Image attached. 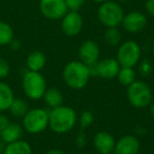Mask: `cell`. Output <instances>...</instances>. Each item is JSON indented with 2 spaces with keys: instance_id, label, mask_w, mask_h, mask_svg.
<instances>
[{
  "instance_id": "1",
  "label": "cell",
  "mask_w": 154,
  "mask_h": 154,
  "mask_svg": "<svg viewBox=\"0 0 154 154\" xmlns=\"http://www.w3.org/2000/svg\"><path fill=\"white\" fill-rule=\"evenodd\" d=\"M77 114L74 109L66 106H59L49 111V127L57 134L68 133L74 128Z\"/></svg>"
},
{
  "instance_id": "2",
  "label": "cell",
  "mask_w": 154,
  "mask_h": 154,
  "mask_svg": "<svg viewBox=\"0 0 154 154\" xmlns=\"http://www.w3.org/2000/svg\"><path fill=\"white\" fill-rule=\"evenodd\" d=\"M91 77L89 66L82 61L68 62L62 71V78L66 86L74 90H80L88 85Z\"/></svg>"
},
{
  "instance_id": "3",
  "label": "cell",
  "mask_w": 154,
  "mask_h": 154,
  "mask_svg": "<svg viewBox=\"0 0 154 154\" xmlns=\"http://www.w3.org/2000/svg\"><path fill=\"white\" fill-rule=\"evenodd\" d=\"M22 90L28 98L39 100L47 91V82L40 72L28 70L22 76Z\"/></svg>"
},
{
  "instance_id": "4",
  "label": "cell",
  "mask_w": 154,
  "mask_h": 154,
  "mask_svg": "<svg viewBox=\"0 0 154 154\" xmlns=\"http://www.w3.org/2000/svg\"><path fill=\"white\" fill-rule=\"evenodd\" d=\"M49 127V112L41 108L29 110L22 117V128L30 134H39Z\"/></svg>"
},
{
  "instance_id": "5",
  "label": "cell",
  "mask_w": 154,
  "mask_h": 154,
  "mask_svg": "<svg viewBox=\"0 0 154 154\" xmlns=\"http://www.w3.org/2000/svg\"><path fill=\"white\" fill-rule=\"evenodd\" d=\"M124 11L118 2L107 0L100 5L97 11L98 20L107 28H117L124 19Z\"/></svg>"
},
{
  "instance_id": "6",
  "label": "cell",
  "mask_w": 154,
  "mask_h": 154,
  "mask_svg": "<svg viewBox=\"0 0 154 154\" xmlns=\"http://www.w3.org/2000/svg\"><path fill=\"white\" fill-rule=\"evenodd\" d=\"M127 98L133 107L143 109L151 105L152 91L145 82L135 80L127 88Z\"/></svg>"
},
{
  "instance_id": "7",
  "label": "cell",
  "mask_w": 154,
  "mask_h": 154,
  "mask_svg": "<svg viewBox=\"0 0 154 154\" xmlns=\"http://www.w3.org/2000/svg\"><path fill=\"white\" fill-rule=\"evenodd\" d=\"M141 51L138 43L133 40H128L122 43L117 50L116 60L120 66H136L140 60Z\"/></svg>"
},
{
  "instance_id": "8",
  "label": "cell",
  "mask_w": 154,
  "mask_h": 154,
  "mask_svg": "<svg viewBox=\"0 0 154 154\" xmlns=\"http://www.w3.org/2000/svg\"><path fill=\"white\" fill-rule=\"evenodd\" d=\"M39 10L45 18L51 20L61 19L69 11L64 0H40Z\"/></svg>"
},
{
  "instance_id": "9",
  "label": "cell",
  "mask_w": 154,
  "mask_h": 154,
  "mask_svg": "<svg viewBox=\"0 0 154 154\" xmlns=\"http://www.w3.org/2000/svg\"><path fill=\"white\" fill-rule=\"evenodd\" d=\"M84 26V20L79 12L68 11V13L61 18V30L64 35L74 37L80 33Z\"/></svg>"
},
{
  "instance_id": "10",
  "label": "cell",
  "mask_w": 154,
  "mask_h": 154,
  "mask_svg": "<svg viewBox=\"0 0 154 154\" xmlns=\"http://www.w3.org/2000/svg\"><path fill=\"white\" fill-rule=\"evenodd\" d=\"M122 28L129 33H138L147 26V17L138 11H133L124 16Z\"/></svg>"
},
{
  "instance_id": "11",
  "label": "cell",
  "mask_w": 154,
  "mask_h": 154,
  "mask_svg": "<svg viewBox=\"0 0 154 154\" xmlns=\"http://www.w3.org/2000/svg\"><path fill=\"white\" fill-rule=\"evenodd\" d=\"M99 53H100V51H99L98 45L93 40L84 41L78 50L80 61L84 62L87 66L96 63L98 61Z\"/></svg>"
},
{
  "instance_id": "12",
  "label": "cell",
  "mask_w": 154,
  "mask_h": 154,
  "mask_svg": "<svg viewBox=\"0 0 154 154\" xmlns=\"http://www.w3.org/2000/svg\"><path fill=\"white\" fill-rule=\"evenodd\" d=\"M115 139L109 132L100 131L96 133L93 138V145L99 154H111L115 148Z\"/></svg>"
},
{
  "instance_id": "13",
  "label": "cell",
  "mask_w": 154,
  "mask_h": 154,
  "mask_svg": "<svg viewBox=\"0 0 154 154\" xmlns=\"http://www.w3.org/2000/svg\"><path fill=\"white\" fill-rule=\"evenodd\" d=\"M120 64L115 58H105L96 62V75L105 79H112L117 76Z\"/></svg>"
},
{
  "instance_id": "14",
  "label": "cell",
  "mask_w": 154,
  "mask_h": 154,
  "mask_svg": "<svg viewBox=\"0 0 154 154\" xmlns=\"http://www.w3.org/2000/svg\"><path fill=\"white\" fill-rule=\"evenodd\" d=\"M138 139L133 135H125L115 143L114 154H137L139 151Z\"/></svg>"
},
{
  "instance_id": "15",
  "label": "cell",
  "mask_w": 154,
  "mask_h": 154,
  "mask_svg": "<svg viewBox=\"0 0 154 154\" xmlns=\"http://www.w3.org/2000/svg\"><path fill=\"white\" fill-rule=\"evenodd\" d=\"M22 132H23V128L17 122H10L7 126L5 127L1 134H0V138L5 143H10L13 141L19 140L21 139Z\"/></svg>"
},
{
  "instance_id": "16",
  "label": "cell",
  "mask_w": 154,
  "mask_h": 154,
  "mask_svg": "<svg viewBox=\"0 0 154 154\" xmlns=\"http://www.w3.org/2000/svg\"><path fill=\"white\" fill-rule=\"evenodd\" d=\"M15 95L10 85L0 80V113L9 111L10 106L12 105Z\"/></svg>"
},
{
  "instance_id": "17",
  "label": "cell",
  "mask_w": 154,
  "mask_h": 154,
  "mask_svg": "<svg viewBox=\"0 0 154 154\" xmlns=\"http://www.w3.org/2000/svg\"><path fill=\"white\" fill-rule=\"evenodd\" d=\"M47 63L45 55L41 51H33L26 57V68L30 71L40 72Z\"/></svg>"
},
{
  "instance_id": "18",
  "label": "cell",
  "mask_w": 154,
  "mask_h": 154,
  "mask_svg": "<svg viewBox=\"0 0 154 154\" xmlns=\"http://www.w3.org/2000/svg\"><path fill=\"white\" fill-rule=\"evenodd\" d=\"M2 154H32V147L23 139L7 143Z\"/></svg>"
},
{
  "instance_id": "19",
  "label": "cell",
  "mask_w": 154,
  "mask_h": 154,
  "mask_svg": "<svg viewBox=\"0 0 154 154\" xmlns=\"http://www.w3.org/2000/svg\"><path fill=\"white\" fill-rule=\"evenodd\" d=\"M42 98L45 99V103H47L48 107H50L51 109L59 107L63 103V95L57 88L47 89Z\"/></svg>"
},
{
  "instance_id": "20",
  "label": "cell",
  "mask_w": 154,
  "mask_h": 154,
  "mask_svg": "<svg viewBox=\"0 0 154 154\" xmlns=\"http://www.w3.org/2000/svg\"><path fill=\"white\" fill-rule=\"evenodd\" d=\"M117 79L122 86H130L136 80V73L131 66H120L117 74Z\"/></svg>"
},
{
  "instance_id": "21",
  "label": "cell",
  "mask_w": 154,
  "mask_h": 154,
  "mask_svg": "<svg viewBox=\"0 0 154 154\" xmlns=\"http://www.w3.org/2000/svg\"><path fill=\"white\" fill-rule=\"evenodd\" d=\"M29 103L22 98H14L12 105L10 106L9 111L15 117H23L29 111Z\"/></svg>"
},
{
  "instance_id": "22",
  "label": "cell",
  "mask_w": 154,
  "mask_h": 154,
  "mask_svg": "<svg viewBox=\"0 0 154 154\" xmlns=\"http://www.w3.org/2000/svg\"><path fill=\"white\" fill-rule=\"evenodd\" d=\"M14 39V30L10 23L0 20V47L9 45Z\"/></svg>"
},
{
  "instance_id": "23",
  "label": "cell",
  "mask_w": 154,
  "mask_h": 154,
  "mask_svg": "<svg viewBox=\"0 0 154 154\" xmlns=\"http://www.w3.org/2000/svg\"><path fill=\"white\" fill-rule=\"evenodd\" d=\"M105 39L108 45H118L122 40V34L117 28H108L105 33Z\"/></svg>"
},
{
  "instance_id": "24",
  "label": "cell",
  "mask_w": 154,
  "mask_h": 154,
  "mask_svg": "<svg viewBox=\"0 0 154 154\" xmlns=\"http://www.w3.org/2000/svg\"><path fill=\"white\" fill-rule=\"evenodd\" d=\"M93 120H94V116H93V113L91 111H84L80 115L79 118V124L80 127H82V130L89 128L91 125L93 124Z\"/></svg>"
},
{
  "instance_id": "25",
  "label": "cell",
  "mask_w": 154,
  "mask_h": 154,
  "mask_svg": "<svg viewBox=\"0 0 154 154\" xmlns=\"http://www.w3.org/2000/svg\"><path fill=\"white\" fill-rule=\"evenodd\" d=\"M66 1V8H68L69 11H75L78 12L82 7L85 5L86 0H64Z\"/></svg>"
},
{
  "instance_id": "26",
  "label": "cell",
  "mask_w": 154,
  "mask_h": 154,
  "mask_svg": "<svg viewBox=\"0 0 154 154\" xmlns=\"http://www.w3.org/2000/svg\"><path fill=\"white\" fill-rule=\"evenodd\" d=\"M10 71H11V68H10L9 62L5 58L0 57V79H3L9 76Z\"/></svg>"
},
{
  "instance_id": "27",
  "label": "cell",
  "mask_w": 154,
  "mask_h": 154,
  "mask_svg": "<svg viewBox=\"0 0 154 154\" xmlns=\"http://www.w3.org/2000/svg\"><path fill=\"white\" fill-rule=\"evenodd\" d=\"M139 70H140L141 74L146 76V75L150 74V72H151V64L149 63V61L145 60V61L141 62L140 66H139Z\"/></svg>"
},
{
  "instance_id": "28",
  "label": "cell",
  "mask_w": 154,
  "mask_h": 154,
  "mask_svg": "<svg viewBox=\"0 0 154 154\" xmlns=\"http://www.w3.org/2000/svg\"><path fill=\"white\" fill-rule=\"evenodd\" d=\"M87 143V139H86V135H85L84 132H80L79 134L77 135L76 137V140H75V143L78 148H84L85 145Z\"/></svg>"
},
{
  "instance_id": "29",
  "label": "cell",
  "mask_w": 154,
  "mask_h": 154,
  "mask_svg": "<svg viewBox=\"0 0 154 154\" xmlns=\"http://www.w3.org/2000/svg\"><path fill=\"white\" fill-rule=\"evenodd\" d=\"M145 8L148 13L154 17V0H147V1H146Z\"/></svg>"
},
{
  "instance_id": "30",
  "label": "cell",
  "mask_w": 154,
  "mask_h": 154,
  "mask_svg": "<svg viewBox=\"0 0 154 154\" xmlns=\"http://www.w3.org/2000/svg\"><path fill=\"white\" fill-rule=\"evenodd\" d=\"M10 122V119L7 115L5 114H0V134H1V131L5 129V127L7 126Z\"/></svg>"
},
{
  "instance_id": "31",
  "label": "cell",
  "mask_w": 154,
  "mask_h": 154,
  "mask_svg": "<svg viewBox=\"0 0 154 154\" xmlns=\"http://www.w3.org/2000/svg\"><path fill=\"white\" fill-rule=\"evenodd\" d=\"M10 47H11V49L13 50V51H17V50L20 49V47H21V45H20V42L18 40H15V39H13V40L10 42Z\"/></svg>"
},
{
  "instance_id": "32",
  "label": "cell",
  "mask_w": 154,
  "mask_h": 154,
  "mask_svg": "<svg viewBox=\"0 0 154 154\" xmlns=\"http://www.w3.org/2000/svg\"><path fill=\"white\" fill-rule=\"evenodd\" d=\"M45 154H66V153L59 149H52V150H49Z\"/></svg>"
},
{
  "instance_id": "33",
  "label": "cell",
  "mask_w": 154,
  "mask_h": 154,
  "mask_svg": "<svg viewBox=\"0 0 154 154\" xmlns=\"http://www.w3.org/2000/svg\"><path fill=\"white\" fill-rule=\"evenodd\" d=\"M150 113H151V115L154 117V103H151V106H150Z\"/></svg>"
},
{
  "instance_id": "34",
  "label": "cell",
  "mask_w": 154,
  "mask_h": 154,
  "mask_svg": "<svg viewBox=\"0 0 154 154\" xmlns=\"http://www.w3.org/2000/svg\"><path fill=\"white\" fill-rule=\"evenodd\" d=\"M91 1L96 2V3H103V2H105V1H107V0H91Z\"/></svg>"
},
{
  "instance_id": "35",
  "label": "cell",
  "mask_w": 154,
  "mask_h": 154,
  "mask_svg": "<svg viewBox=\"0 0 154 154\" xmlns=\"http://www.w3.org/2000/svg\"><path fill=\"white\" fill-rule=\"evenodd\" d=\"M116 1H117V2H126L127 0H116Z\"/></svg>"
},
{
  "instance_id": "36",
  "label": "cell",
  "mask_w": 154,
  "mask_h": 154,
  "mask_svg": "<svg viewBox=\"0 0 154 154\" xmlns=\"http://www.w3.org/2000/svg\"><path fill=\"white\" fill-rule=\"evenodd\" d=\"M152 52H153V55H154V45H153V48H152Z\"/></svg>"
}]
</instances>
